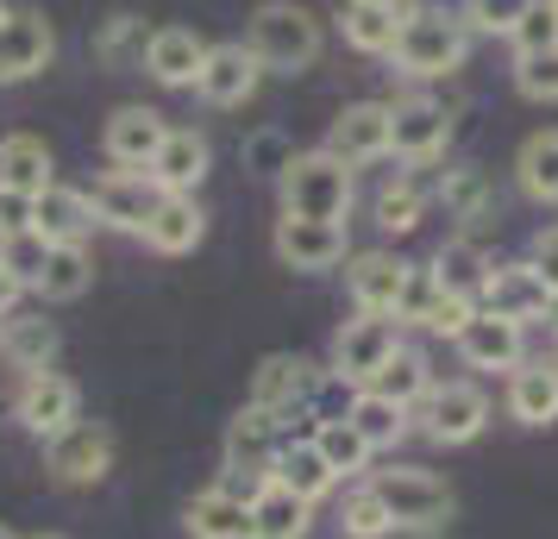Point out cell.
Listing matches in <instances>:
<instances>
[{
    "label": "cell",
    "mask_w": 558,
    "mask_h": 539,
    "mask_svg": "<svg viewBox=\"0 0 558 539\" xmlns=\"http://www.w3.org/2000/svg\"><path fill=\"white\" fill-rule=\"evenodd\" d=\"M245 45H252V57L270 76H302L327 51V26L307 13L302 0H264L252 13V26H245Z\"/></svg>",
    "instance_id": "1"
},
{
    "label": "cell",
    "mask_w": 558,
    "mask_h": 539,
    "mask_svg": "<svg viewBox=\"0 0 558 539\" xmlns=\"http://www.w3.org/2000/svg\"><path fill=\"white\" fill-rule=\"evenodd\" d=\"M277 195H282V213L289 220H339L345 226L357 182H352V163L320 145V151L289 157V170L277 176Z\"/></svg>",
    "instance_id": "2"
},
{
    "label": "cell",
    "mask_w": 558,
    "mask_h": 539,
    "mask_svg": "<svg viewBox=\"0 0 558 539\" xmlns=\"http://www.w3.org/2000/svg\"><path fill=\"white\" fill-rule=\"evenodd\" d=\"M464 51H471V26L464 13H439V7H414L402 20V38H396V70L414 82H439L464 70Z\"/></svg>",
    "instance_id": "3"
},
{
    "label": "cell",
    "mask_w": 558,
    "mask_h": 539,
    "mask_svg": "<svg viewBox=\"0 0 558 539\" xmlns=\"http://www.w3.org/2000/svg\"><path fill=\"white\" fill-rule=\"evenodd\" d=\"M371 489L383 495V509L396 514V527H408V534H433V527L452 520V489L439 483L433 470H414V464L371 470Z\"/></svg>",
    "instance_id": "4"
},
{
    "label": "cell",
    "mask_w": 558,
    "mask_h": 539,
    "mask_svg": "<svg viewBox=\"0 0 558 539\" xmlns=\"http://www.w3.org/2000/svg\"><path fill=\"white\" fill-rule=\"evenodd\" d=\"M402 352V320H389V314H357V320H345L339 327V339H332V377L339 383H377V370L389 358Z\"/></svg>",
    "instance_id": "5"
},
{
    "label": "cell",
    "mask_w": 558,
    "mask_h": 539,
    "mask_svg": "<svg viewBox=\"0 0 558 539\" xmlns=\"http://www.w3.org/2000/svg\"><path fill=\"white\" fill-rule=\"evenodd\" d=\"M45 470H51L63 489H95L113 470V433L101 420H76L45 445Z\"/></svg>",
    "instance_id": "6"
},
{
    "label": "cell",
    "mask_w": 558,
    "mask_h": 539,
    "mask_svg": "<svg viewBox=\"0 0 558 539\" xmlns=\"http://www.w3.org/2000/svg\"><path fill=\"white\" fill-rule=\"evenodd\" d=\"M51 57H57V32L38 7H13V13L0 20V88L45 76Z\"/></svg>",
    "instance_id": "7"
},
{
    "label": "cell",
    "mask_w": 558,
    "mask_h": 539,
    "mask_svg": "<svg viewBox=\"0 0 558 539\" xmlns=\"http://www.w3.org/2000/svg\"><path fill=\"white\" fill-rule=\"evenodd\" d=\"M13 420H20L32 439L51 445L63 427H76L82 420V389L70 383V377H57V370H38V377H26L20 395H13Z\"/></svg>",
    "instance_id": "8"
},
{
    "label": "cell",
    "mask_w": 558,
    "mask_h": 539,
    "mask_svg": "<svg viewBox=\"0 0 558 539\" xmlns=\"http://www.w3.org/2000/svg\"><path fill=\"white\" fill-rule=\"evenodd\" d=\"M95 207H101V226L126 232V238H145V226L163 207V188H157L151 170H107L95 182Z\"/></svg>",
    "instance_id": "9"
},
{
    "label": "cell",
    "mask_w": 558,
    "mask_h": 539,
    "mask_svg": "<svg viewBox=\"0 0 558 539\" xmlns=\"http://www.w3.org/2000/svg\"><path fill=\"white\" fill-rule=\"evenodd\" d=\"M327 151L345 157L352 170H364V163L389 157V151H396V107H389V101H352L339 120H332Z\"/></svg>",
    "instance_id": "10"
},
{
    "label": "cell",
    "mask_w": 558,
    "mask_h": 539,
    "mask_svg": "<svg viewBox=\"0 0 558 539\" xmlns=\"http://www.w3.org/2000/svg\"><path fill=\"white\" fill-rule=\"evenodd\" d=\"M421 427L433 445H471L489 427V395L477 383H433V395L421 402Z\"/></svg>",
    "instance_id": "11"
},
{
    "label": "cell",
    "mask_w": 558,
    "mask_h": 539,
    "mask_svg": "<svg viewBox=\"0 0 558 539\" xmlns=\"http://www.w3.org/2000/svg\"><path fill=\"white\" fill-rule=\"evenodd\" d=\"M163 138H170V120L157 107H113L101 126V151L113 170H151Z\"/></svg>",
    "instance_id": "12"
},
{
    "label": "cell",
    "mask_w": 558,
    "mask_h": 539,
    "mask_svg": "<svg viewBox=\"0 0 558 539\" xmlns=\"http://www.w3.org/2000/svg\"><path fill=\"white\" fill-rule=\"evenodd\" d=\"M277 452H282V439H277V414H264V408H245L232 414V427H227V445H220V458H227V477H252V483H270V470H277Z\"/></svg>",
    "instance_id": "13"
},
{
    "label": "cell",
    "mask_w": 558,
    "mask_h": 539,
    "mask_svg": "<svg viewBox=\"0 0 558 539\" xmlns=\"http://www.w3.org/2000/svg\"><path fill=\"white\" fill-rule=\"evenodd\" d=\"M452 345L471 370H514V364H527V327L508 320V314H489V308L471 314Z\"/></svg>",
    "instance_id": "14"
},
{
    "label": "cell",
    "mask_w": 558,
    "mask_h": 539,
    "mask_svg": "<svg viewBox=\"0 0 558 539\" xmlns=\"http://www.w3.org/2000/svg\"><path fill=\"white\" fill-rule=\"evenodd\" d=\"M264 63L252 57V45L239 38V45H214L207 51V63H202V82H195V95H202L207 107H245L264 88Z\"/></svg>",
    "instance_id": "15"
},
{
    "label": "cell",
    "mask_w": 558,
    "mask_h": 539,
    "mask_svg": "<svg viewBox=\"0 0 558 539\" xmlns=\"http://www.w3.org/2000/svg\"><path fill=\"white\" fill-rule=\"evenodd\" d=\"M408 277H414V264H402L396 252H357L345 264V283H352V302L357 314H402V295H408Z\"/></svg>",
    "instance_id": "16"
},
{
    "label": "cell",
    "mask_w": 558,
    "mask_h": 539,
    "mask_svg": "<svg viewBox=\"0 0 558 539\" xmlns=\"http://www.w3.org/2000/svg\"><path fill=\"white\" fill-rule=\"evenodd\" d=\"M270 245H277V257L289 270L314 277V270H332V264L345 257V226H339V220H289V213H282L277 232H270Z\"/></svg>",
    "instance_id": "17"
},
{
    "label": "cell",
    "mask_w": 558,
    "mask_h": 539,
    "mask_svg": "<svg viewBox=\"0 0 558 539\" xmlns=\"http://www.w3.org/2000/svg\"><path fill=\"white\" fill-rule=\"evenodd\" d=\"M32 226L45 232L51 245H82L88 232L101 226V207H95V188H70V182H51L38 201H32Z\"/></svg>",
    "instance_id": "18"
},
{
    "label": "cell",
    "mask_w": 558,
    "mask_h": 539,
    "mask_svg": "<svg viewBox=\"0 0 558 539\" xmlns=\"http://www.w3.org/2000/svg\"><path fill=\"white\" fill-rule=\"evenodd\" d=\"M477 308L508 314V320H521V327H527V320H546V308H553V283L533 270V257H527V264H496Z\"/></svg>",
    "instance_id": "19"
},
{
    "label": "cell",
    "mask_w": 558,
    "mask_h": 539,
    "mask_svg": "<svg viewBox=\"0 0 558 539\" xmlns=\"http://www.w3.org/2000/svg\"><path fill=\"white\" fill-rule=\"evenodd\" d=\"M396 107V157L408 163H433V157H446L452 145V113L427 95H408V101H389Z\"/></svg>",
    "instance_id": "20"
},
{
    "label": "cell",
    "mask_w": 558,
    "mask_h": 539,
    "mask_svg": "<svg viewBox=\"0 0 558 539\" xmlns=\"http://www.w3.org/2000/svg\"><path fill=\"white\" fill-rule=\"evenodd\" d=\"M314 395V364L302 358V352H270V358L252 370V408L264 414H295Z\"/></svg>",
    "instance_id": "21"
},
{
    "label": "cell",
    "mask_w": 558,
    "mask_h": 539,
    "mask_svg": "<svg viewBox=\"0 0 558 539\" xmlns=\"http://www.w3.org/2000/svg\"><path fill=\"white\" fill-rule=\"evenodd\" d=\"M207 45L202 32H189V26H157L151 32V51H145V70H151L163 88H195L202 82V63H207Z\"/></svg>",
    "instance_id": "22"
},
{
    "label": "cell",
    "mask_w": 558,
    "mask_h": 539,
    "mask_svg": "<svg viewBox=\"0 0 558 539\" xmlns=\"http://www.w3.org/2000/svg\"><path fill=\"white\" fill-rule=\"evenodd\" d=\"M207 163H214V151H207V138L195 126H170V138H163V151H157L151 176L163 195H195L207 176Z\"/></svg>",
    "instance_id": "23"
},
{
    "label": "cell",
    "mask_w": 558,
    "mask_h": 539,
    "mask_svg": "<svg viewBox=\"0 0 558 539\" xmlns=\"http://www.w3.org/2000/svg\"><path fill=\"white\" fill-rule=\"evenodd\" d=\"M182 527H189V539H252L257 520H252V502H239L232 489H202L189 509H182Z\"/></svg>",
    "instance_id": "24"
},
{
    "label": "cell",
    "mask_w": 558,
    "mask_h": 539,
    "mask_svg": "<svg viewBox=\"0 0 558 539\" xmlns=\"http://www.w3.org/2000/svg\"><path fill=\"white\" fill-rule=\"evenodd\" d=\"M0 358H7V370H20V377L51 370L57 327L45 320V314H7V320H0Z\"/></svg>",
    "instance_id": "25"
},
{
    "label": "cell",
    "mask_w": 558,
    "mask_h": 539,
    "mask_svg": "<svg viewBox=\"0 0 558 539\" xmlns=\"http://www.w3.org/2000/svg\"><path fill=\"white\" fill-rule=\"evenodd\" d=\"M51 182H57V157L38 132H7V138H0V188L45 195Z\"/></svg>",
    "instance_id": "26"
},
{
    "label": "cell",
    "mask_w": 558,
    "mask_h": 539,
    "mask_svg": "<svg viewBox=\"0 0 558 539\" xmlns=\"http://www.w3.org/2000/svg\"><path fill=\"white\" fill-rule=\"evenodd\" d=\"M508 414L521 427H553L558 420V364H514L508 370Z\"/></svg>",
    "instance_id": "27"
},
{
    "label": "cell",
    "mask_w": 558,
    "mask_h": 539,
    "mask_svg": "<svg viewBox=\"0 0 558 539\" xmlns=\"http://www.w3.org/2000/svg\"><path fill=\"white\" fill-rule=\"evenodd\" d=\"M207 238V213L195 195H163V207H157V220L145 226V245H151L157 257H189L195 245Z\"/></svg>",
    "instance_id": "28"
},
{
    "label": "cell",
    "mask_w": 558,
    "mask_h": 539,
    "mask_svg": "<svg viewBox=\"0 0 558 539\" xmlns=\"http://www.w3.org/2000/svg\"><path fill=\"white\" fill-rule=\"evenodd\" d=\"M489 252H483L471 232H458V238H446L439 245V257H433V277H439V289L446 295H464V302H483V289H489Z\"/></svg>",
    "instance_id": "29"
},
{
    "label": "cell",
    "mask_w": 558,
    "mask_h": 539,
    "mask_svg": "<svg viewBox=\"0 0 558 539\" xmlns=\"http://www.w3.org/2000/svg\"><path fill=\"white\" fill-rule=\"evenodd\" d=\"M282 489H295L302 502H320V495H332V483H339V470L327 464V452L314 445V439H289L277 452V470H270Z\"/></svg>",
    "instance_id": "30"
},
{
    "label": "cell",
    "mask_w": 558,
    "mask_h": 539,
    "mask_svg": "<svg viewBox=\"0 0 558 539\" xmlns=\"http://www.w3.org/2000/svg\"><path fill=\"white\" fill-rule=\"evenodd\" d=\"M402 20L396 7H371V0H345V45L357 57H396V38H402Z\"/></svg>",
    "instance_id": "31"
},
{
    "label": "cell",
    "mask_w": 558,
    "mask_h": 539,
    "mask_svg": "<svg viewBox=\"0 0 558 539\" xmlns=\"http://www.w3.org/2000/svg\"><path fill=\"white\" fill-rule=\"evenodd\" d=\"M514 182H521V195L539 207L558 201V132H533L527 145L514 151Z\"/></svg>",
    "instance_id": "32"
},
{
    "label": "cell",
    "mask_w": 558,
    "mask_h": 539,
    "mask_svg": "<svg viewBox=\"0 0 558 539\" xmlns=\"http://www.w3.org/2000/svg\"><path fill=\"white\" fill-rule=\"evenodd\" d=\"M95 283V257L88 245H51V264H45V277H38V302H82Z\"/></svg>",
    "instance_id": "33"
},
{
    "label": "cell",
    "mask_w": 558,
    "mask_h": 539,
    "mask_svg": "<svg viewBox=\"0 0 558 539\" xmlns=\"http://www.w3.org/2000/svg\"><path fill=\"white\" fill-rule=\"evenodd\" d=\"M364 389H377V395H389V402H402V408L414 414L433 395V364L421 358L414 345H402V352L377 370V383H364Z\"/></svg>",
    "instance_id": "34"
},
{
    "label": "cell",
    "mask_w": 558,
    "mask_h": 539,
    "mask_svg": "<svg viewBox=\"0 0 558 539\" xmlns=\"http://www.w3.org/2000/svg\"><path fill=\"white\" fill-rule=\"evenodd\" d=\"M307 509L314 502H302L295 489H282L277 477L252 495V520H257V534H270V539H302L307 534Z\"/></svg>",
    "instance_id": "35"
},
{
    "label": "cell",
    "mask_w": 558,
    "mask_h": 539,
    "mask_svg": "<svg viewBox=\"0 0 558 539\" xmlns=\"http://www.w3.org/2000/svg\"><path fill=\"white\" fill-rule=\"evenodd\" d=\"M314 445L327 452V464L339 470V483H345V477H364V470H371V458H377V445H371V439L357 433V427L345 420V414L320 420V427H314Z\"/></svg>",
    "instance_id": "36"
},
{
    "label": "cell",
    "mask_w": 558,
    "mask_h": 539,
    "mask_svg": "<svg viewBox=\"0 0 558 539\" xmlns=\"http://www.w3.org/2000/svg\"><path fill=\"white\" fill-rule=\"evenodd\" d=\"M345 420H352L377 452H389V445L408 433V408H402V402H389V395H377V389H357L352 408H345Z\"/></svg>",
    "instance_id": "37"
},
{
    "label": "cell",
    "mask_w": 558,
    "mask_h": 539,
    "mask_svg": "<svg viewBox=\"0 0 558 539\" xmlns=\"http://www.w3.org/2000/svg\"><path fill=\"white\" fill-rule=\"evenodd\" d=\"M145 51H151V26L138 20V13H113L101 32H95V57H101L107 70H145Z\"/></svg>",
    "instance_id": "38"
},
{
    "label": "cell",
    "mask_w": 558,
    "mask_h": 539,
    "mask_svg": "<svg viewBox=\"0 0 558 539\" xmlns=\"http://www.w3.org/2000/svg\"><path fill=\"white\" fill-rule=\"evenodd\" d=\"M427 220V188L414 176H389L377 188V226L389 232V238H402V232H414Z\"/></svg>",
    "instance_id": "39"
},
{
    "label": "cell",
    "mask_w": 558,
    "mask_h": 539,
    "mask_svg": "<svg viewBox=\"0 0 558 539\" xmlns=\"http://www.w3.org/2000/svg\"><path fill=\"white\" fill-rule=\"evenodd\" d=\"M339 534L345 539H389L396 534V514L383 509V495L371 483H357L345 495V509H339Z\"/></svg>",
    "instance_id": "40"
},
{
    "label": "cell",
    "mask_w": 558,
    "mask_h": 539,
    "mask_svg": "<svg viewBox=\"0 0 558 539\" xmlns=\"http://www.w3.org/2000/svg\"><path fill=\"white\" fill-rule=\"evenodd\" d=\"M439 201H446V220L477 226L483 213H489V182H483V170H446V182H439Z\"/></svg>",
    "instance_id": "41"
},
{
    "label": "cell",
    "mask_w": 558,
    "mask_h": 539,
    "mask_svg": "<svg viewBox=\"0 0 558 539\" xmlns=\"http://www.w3.org/2000/svg\"><path fill=\"white\" fill-rule=\"evenodd\" d=\"M0 264L20 277L26 289H38V277H45V264H51V238L38 226H26V232H13V238H0Z\"/></svg>",
    "instance_id": "42"
},
{
    "label": "cell",
    "mask_w": 558,
    "mask_h": 539,
    "mask_svg": "<svg viewBox=\"0 0 558 539\" xmlns=\"http://www.w3.org/2000/svg\"><path fill=\"white\" fill-rule=\"evenodd\" d=\"M508 45H514V57L558 51V7H546V0H533L527 13L514 20V32H508Z\"/></svg>",
    "instance_id": "43"
},
{
    "label": "cell",
    "mask_w": 558,
    "mask_h": 539,
    "mask_svg": "<svg viewBox=\"0 0 558 539\" xmlns=\"http://www.w3.org/2000/svg\"><path fill=\"white\" fill-rule=\"evenodd\" d=\"M514 88H521L527 101H558V51L514 57Z\"/></svg>",
    "instance_id": "44"
},
{
    "label": "cell",
    "mask_w": 558,
    "mask_h": 539,
    "mask_svg": "<svg viewBox=\"0 0 558 539\" xmlns=\"http://www.w3.org/2000/svg\"><path fill=\"white\" fill-rule=\"evenodd\" d=\"M533 0H464V26L471 32H514V20L527 13Z\"/></svg>",
    "instance_id": "45"
},
{
    "label": "cell",
    "mask_w": 558,
    "mask_h": 539,
    "mask_svg": "<svg viewBox=\"0 0 558 539\" xmlns=\"http://www.w3.org/2000/svg\"><path fill=\"white\" fill-rule=\"evenodd\" d=\"M439 295H446V289H439V277H433V264H427V270L414 264L408 295H402V314H396V320H402V327H427V314H433V302H439Z\"/></svg>",
    "instance_id": "46"
},
{
    "label": "cell",
    "mask_w": 558,
    "mask_h": 539,
    "mask_svg": "<svg viewBox=\"0 0 558 539\" xmlns=\"http://www.w3.org/2000/svg\"><path fill=\"white\" fill-rule=\"evenodd\" d=\"M471 314H477V302H464V295H439L421 333H433V339H458V333H464V320H471Z\"/></svg>",
    "instance_id": "47"
},
{
    "label": "cell",
    "mask_w": 558,
    "mask_h": 539,
    "mask_svg": "<svg viewBox=\"0 0 558 539\" xmlns=\"http://www.w3.org/2000/svg\"><path fill=\"white\" fill-rule=\"evenodd\" d=\"M32 201H38V195L0 188V238H13V232H26V226H32Z\"/></svg>",
    "instance_id": "48"
},
{
    "label": "cell",
    "mask_w": 558,
    "mask_h": 539,
    "mask_svg": "<svg viewBox=\"0 0 558 539\" xmlns=\"http://www.w3.org/2000/svg\"><path fill=\"white\" fill-rule=\"evenodd\" d=\"M245 163H257L264 176H282V170H289V151H282L277 132H264V138H252V145H245Z\"/></svg>",
    "instance_id": "49"
},
{
    "label": "cell",
    "mask_w": 558,
    "mask_h": 539,
    "mask_svg": "<svg viewBox=\"0 0 558 539\" xmlns=\"http://www.w3.org/2000/svg\"><path fill=\"white\" fill-rule=\"evenodd\" d=\"M533 270L558 289V226H546L539 238H533Z\"/></svg>",
    "instance_id": "50"
},
{
    "label": "cell",
    "mask_w": 558,
    "mask_h": 539,
    "mask_svg": "<svg viewBox=\"0 0 558 539\" xmlns=\"http://www.w3.org/2000/svg\"><path fill=\"white\" fill-rule=\"evenodd\" d=\"M20 295H26V283L0 264V320H7V314H20Z\"/></svg>",
    "instance_id": "51"
},
{
    "label": "cell",
    "mask_w": 558,
    "mask_h": 539,
    "mask_svg": "<svg viewBox=\"0 0 558 539\" xmlns=\"http://www.w3.org/2000/svg\"><path fill=\"white\" fill-rule=\"evenodd\" d=\"M371 7H396V13H414V0H371Z\"/></svg>",
    "instance_id": "52"
},
{
    "label": "cell",
    "mask_w": 558,
    "mask_h": 539,
    "mask_svg": "<svg viewBox=\"0 0 558 539\" xmlns=\"http://www.w3.org/2000/svg\"><path fill=\"white\" fill-rule=\"evenodd\" d=\"M546 327L558 333V289H553V308H546Z\"/></svg>",
    "instance_id": "53"
},
{
    "label": "cell",
    "mask_w": 558,
    "mask_h": 539,
    "mask_svg": "<svg viewBox=\"0 0 558 539\" xmlns=\"http://www.w3.org/2000/svg\"><path fill=\"white\" fill-rule=\"evenodd\" d=\"M0 539H20V534H13V527H0Z\"/></svg>",
    "instance_id": "54"
},
{
    "label": "cell",
    "mask_w": 558,
    "mask_h": 539,
    "mask_svg": "<svg viewBox=\"0 0 558 539\" xmlns=\"http://www.w3.org/2000/svg\"><path fill=\"white\" fill-rule=\"evenodd\" d=\"M32 539H63V534H32Z\"/></svg>",
    "instance_id": "55"
},
{
    "label": "cell",
    "mask_w": 558,
    "mask_h": 539,
    "mask_svg": "<svg viewBox=\"0 0 558 539\" xmlns=\"http://www.w3.org/2000/svg\"><path fill=\"white\" fill-rule=\"evenodd\" d=\"M7 13H13V7H7V0H0V20H7Z\"/></svg>",
    "instance_id": "56"
},
{
    "label": "cell",
    "mask_w": 558,
    "mask_h": 539,
    "mask_svg": "<svg viewBox=\"0 0 558 539\" xmlns=\"http://www.w3.org/2000/svg\"><path fill=\"white\" fill-rule=\"evenodd\" d=\"M252 539H270V534H252Z\"/></svg>",
    "instance_id": "57"
},
{
    "label": "cell",
    "mask_w": 558,
    "mask_h": 539,
    "mask_svg": "<svg viewBox=\"0 0 558 539\" xmlns=\"http://www.w3.org/2000/svg\"><path fill=\"white\" fill-rule=\"evenodd\" d=\"M546 7H558V0H546Z\"/></svg>",
    "instance_id": "58"
},
{
    "label": "cell",
    "mask_w": 558,
    "mask_h": 539,
    "mask_svg": "<svg viewBox=\"0 0 558 539\" xmlns=\"http://www.w3.org/2000/svg\"><path fill=\"white\" fill-rule=\"evenodd\" d=\"M553 364H558V352H553Z\"/></svg>",
    "instance_id": "59"
}]
</instances>
